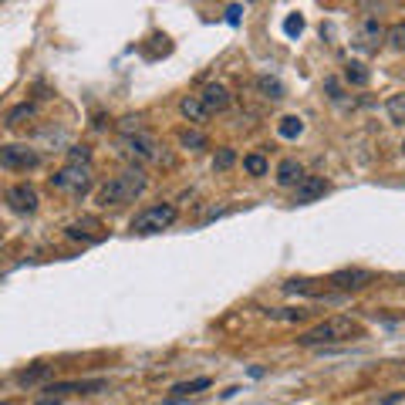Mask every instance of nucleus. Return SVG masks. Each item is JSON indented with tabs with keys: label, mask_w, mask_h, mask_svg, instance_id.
<instances>
[{
	"label": "nucleus",
	"mask_w": 405,
	"mask_h": 405,
	"mask_svg": "<svg viewBox=\"0 0 405 405\" xmlns=\"http://www.w3.org/2000/svg\"><path fill=\"white\" fill-rule=\"evenodd\" d=\"M54 375V365H31V368H21L17 375H14V381L17 385H24V388H34V385H44V381Z\"/></svg>",
	"instance_id": "nucleus-15"
},
{
	"label": "nucleus",
	"mask_w": 405,
	"mask_h": 405,
	"mask_svg": "<svg viewBox=\"0 0 405 405\" xmlns=\"http://www.w3.org/2000/svg\"><path fill=\"white\" fill-rule=\"evenodd\" d=\"M149 186V176L142 166H128L119 176H112L108 182H101L98 189V206H126V203H135Z\"/></svg>",
	"instance_id": "nucleus-1"
},
{
	"label": "nucleus",
	"mask_w": 405,
	"mask_h": 405,
	"mask_svg": "<svg viewBox=\"0 0 405 405\" xmlns=\"http://www.w3.org/2000/svg\"><path fill=\"white\" fill-rule=\"evenodd\" d=\"M200 101H203V108H206L209 115H216V112H227V108H230L227 85H220V81H209V85H206V88L200 92Z\"/></svg>",
	"instance_id": "nucleus-11"
},
{
	"label": "nucleus",
	"mask_w": 405,
	"mask_h": 405,
	"mask_svg": "<svg viewBox=\"0 0 405 405\" xmlns=\"http://www.w3.org/2000/svg\"><path fill=\"white\" fill-rule=\"evenodd\" d=\"M0 405H10V402H0Z\"/></svg>",
	"instance_id": "nucleus-33"
},
{
	"label": "nucleus",
	"mask_w": 405,
	"mask_h": 405,
	"mask_svg": "<svg viewBox=\"0 0 405 405\" xmlns=\"http://www.w3.org/2000/svg\"><path fill=\"white\" fill-rule=\"evenodd\" d=\"M301 132H304L301 115H284V119L277 122V135H280V139H301Z\"/></svg>",
	"instance_id": "nucleus-21"
},
{
	"label": "nucleus",
	"mask_w": 405,
	"mask_h": 405,
	"mask_svg": "<svg viewBox=\"0 0 405 405\" xmlns=\"http://www.w3.org/2000/svg\"><path fill=\"white\" fill-rule=\"evenodd\" d=\"M385 41H388L395 51H405V21L388 27V31H385Z\"/></svg>",
	"instance_id": "nucleus-25"
},
{
	"label": "nucleus",
	"mask_w": 405,
	"mask_h": 405,
	"mask_svg": "<svg viewBox=\"0 0 405 405\" xmlns=\"http://www.w3.org/2000/svg\"><path fill=\"white\" fill-rule=\"evenodd\" d=\"M328 189H331L328 179H321V176H304L301 182L294 186V203H298V206H307V203L321 200V196H325Z\"/></svg>",
	"instance_id": "nucleus-10"
},
{
	"label": "nucleus",
	"mask_w": 405,
	"mask_h": 405,
	"mask_svg": "<svg viewBox=\"0 0 405 405\" xmlns=\"http://www.w3.org/2000/svg\"><path fill=\"white\" fill-rule=\"evenodd\" d=\"M233 166H236V149L223 146V149L213 155V169H216V173H227V169H233Z\"/></svg>",
	"instance_id": "nucleus-23"
},
{
	"label": "nucleus",
	"mask_w": 405,
	"mask_h": 405,
	"mask_svg": "<svg viewBox=\"0 0 405 405\" xmlns=\"http://www.w3.org/2000/svg\"><path fill=\"white\" fill-rule=\"evenodd\" d=\"M385 112H388V119L395 126H405V95H392V98L385 101Z\"/></svg>",
	"instance_id": "nucleus-22"
},
{
	"label": "nucleus",
	"mask_w": 405,
	"mask_h": 405,
	"mask_svg": "<svg viewBox=\"0 0 405 405\" xmlns=\"http://www.w3.org/2000/svg\"><path fill=\"white\" fill-rule=\"evenodd\" d=\"M119 132H122V139H126V135H139V132H146V128H142V119H139V115H135V119L128 115V119L119 122Z\"/></svg>",
	"instance_id": "nucleus-27"
},
{
	"label": "nucleus",
	"mask_w": 405,
	"mask_h": 405,
	"mask_svg": "<svg viewBox=\"0 0 405 405\" xmlns=\"http://www.w3.org/2000/svg\"><path fill=\"white\" fill-rule=\"evenodd\" d=\"M179 209L173 203H155L149 209H142L135 220H132V233L135 236H152V233H162V230H169L176 223Z\"/></svg>",
	"instance_id": "nucleus-4"
},
{
	"label": "nucleus",
	"mask_w": 405,
	"mask_h": 405,
	"mask_svg": "<svg viewBox=\"0 0 405 405\" xmlns=\"http://www.w3.org/2000/svg\"><path fill=\"white\" fill-rule=\"evenodd\" d=\"M88 159H92L88 146H71V149H68V162H88Z\"/></svg>",
	"instance_id": "nucleus-29"
},
{
	"label": "nucleus",
	"mask_w": 405,
	"mask_h": 405,
	"mask_svg": "<svg viewBox=\"0 0 405 405\" xmlns=\"http://www.w3.org/2000/svg\"><path fill=\"white\" fill-rule=\"evenodd\" d=\"M64 236L68 240H81V243H92V240L101 236V220L98 216H81V220L64 227Z\"/></svg>",
	"instance_id": "nucleus-12"
},
{
	"label": "nucleus",
	"mask_w": 405,
	"mask_h": 405,
	"mask_svg": "<svg viewBox=\"0 0 405 405\" xmlns=\"http://www.w3.org/2000/svg\"><path fill=\"white\" fill-rule=\"evenodd\" d=\"M381 41H385V27H381L375 17H365L361 27H358V44H361V48H368V51H375Z\"/></svg>",
	"instance_id": "nucleus-14"
},
{
	"label": "nucleus",
	"mask_w": 405,
	"mask_h": 405,
	"mask_svg": "<svg viewBox=\"0 0 405 405\" xmlns=\"http://www.w3.org/2000/svg\"><path fill=\"white\" fill-rule=\"evenodd\" d=\"M345 81L354 85V88H365V85L372 81V71H368L361 61H348V64H345Z\"/></svg>",
	"instance_id": "nucleus-20"
},
{
	"label": "nucleus",
	"mask_w": 405,
	"mask_h": 405,
	"mask_svg": "<svg viewBox=\"0 0 405 405\" xmlns=\"http://www.w3.org/2000/svg\"><path fill=\"white\" fill-rule=\"evenodd\" d=\"M34 115H37V105H34V101H21L17 108H10V112H7L3 126H10V128H14V126H24V122H31Z\"/></svg>",
	"instance_id": "nucleus-18"
},
{
	"label": "nucleus",
	"mask_w": 405,
	"mask_h": 405,
	"mask_svg": "<svg viewBox=\"0 0 405 405\" xmlns=\"http://www.w3.org/2000/svg\"><path fill=\"white\" fill-rule=\"evenodd\" d=\"M37 166H41V155H37V149L21 146V142H14V146H0V169H10V173H27V169H37Z\"/></svg>",
	"instance_id": "nucleus-6"
},
{
	"label": "nucleus",
	"mask_w": 405,
	"mask_h": 405,
	"mask_svg": "<svg viewBox=\"0 0 405 405\" xmlns=\"http://www.w3.org/2000/svg\"><path fill=\"white\" fill-rule=\"evenodd\" d=\"M257 92H260L264 98H270V101L284 98V85H280L277 75H260V78H257Z\"/></svg>",
	"instance_id": "nucleus-19"
},
{
	"label": "nucleus",
	"mask_w": 405,
	"mask_h": 405,
	"mask_svg": "<svg viewBox=\"0 0 405 405\" xmlns=\"http://www.w3.org/2000/svg\"><path fill=\"white\" fill-rule=\"evenodd\" d=\"M37 203H41V196H37V189H34L31 182H14V186L7 189V206H10L14 213H34Z\"/></svg>",
	"instance_id": "nucleus-9"
},
{
	"label": "nucleus",
	"mask_w": 405,
	"mask_h": 405,
	"mask_svg": "<svg viewBox=\"0 0 405 405\" xmlns=\"http://www.w3.org/2000/svg\"><path fill=\"white\" fill-rule=\"evenodd\" d=\"M105 388H108V381H105V379L51 381V385H44V392H48L51 399H61V395H75V392H81V395H95V392H105Z\"/></svg>",
	"instance_id": "nucleus-8"
},
{
	"label": "nucleus",
	"mask_w": 405,
	"mask_h": 405,
	"mask_svg": "<svg viewBox=\"0 0 405 405\" xmlns=\"http://www.w3.org/2000/svg\"><path fill=\"white\" fill-rule=\"evenodd\" d=\"M243 169L250 173V176H267V159L260 155V152H250V155H243Z\"/></svg>",
	"instance_id": "nucleus-24"
},
{
	"label": "nucleus",
	"mask_w": 405,
	"mask_h": 405,
	"mask_svg": "<svg viewBox=\"0 0 405 405\" xmlns=\"http://www.w3.org/2000/svg\"><path fill=\"white\" fill-rule=\"evenodd\" d=\"M179 142H182V146H186V149H206V135H203V132H182V135H179Z\"/></svg>",
	"instance_id": "nucleus-26"
},
{
	"label": "nucleus",
	"mask_w": 405,
	"mask_h": 405,
	"mask_svg": "<svg viewBox=\"0 0 405 405\" xmlns=\"http://www.w3.org/2000/svg\"><path fill=\"white\" fill-rule=\"evenodd\" d=\"M274 179H277V186H298L304 179V169L298 159H284L277 166V173H274Z\"/></svg>",
	"instance_id": "nucleus-16"
},
{
	"label": "nucleus",
	"mask_w": 405,
	"mask_h": 405,
	"mask_svg": "<svg viewBox=\"0 0 405 405\" xmlns=\"http://www.w3.org/2000/svg\"><path fill=\"white\" fill-rule=\"evenodd\" d=\"M209 385H213V379H206V375H200V379L176 381V385L169 388V405H173V402H182V399H189V395H200V392H206Z\"/></svg>",
	"instance_id": "nucleus-13"
},
{
	"label": "nucleus",
	"mask_w": 405,
	"mask_h": 405,
	"mask_svg": "<svg viewBox=\"0 0 405 405\" xmlns=\"http://www.w3.org/2000/svg\"><path fill=\"white\" fill-rule=\"evenodd\" d=\"M34 405H58V399H51V395H48V399H37Z\"/></svg>",
	"instance_id": "nucleus-32"
},
{
	"label": "nucleus",
	"mask_w": 405,
	"mask_h": 405,
	"mask_svg": "<svg viewBox=\"0 0 405 405\" xmlns=\"http://www.w3.org/2000/svg\"><path fill=\"white\" fill-rule=\"evenodd\" d=\"M119 146H122V152L132 159V166H146V162H159V159H162V146H159V139L149 135V132L126 135Z\"/></svg>",
	"instance_id": "nucleus-5"
},
{
	"label": "nucleus",
	"mask_w": 405,
	"mask_h": 405,
	"mask_svg": "<svg viewBox=\"0 0 405 405\" xmlns=\"http://www.w3.org/2000/svg\"><path fill=\"white\" fill-rule=\"evenodd\" d=\"M368 284H375V274L372 270H361V267H345V270H334L328 277V287L331 291H361V287H368Z\"/></svg>",
	"instance_id": "nucleus-7"
},
{
	"label": "nucleus",
	"mask_w": 405,
	"mask_h": 405,
	"mask_svg": "<svg viewBox=\"0 0 405 405\" xmlns=\"http://www.w3.org/2000/svg\"><path fill=\"white\" fill-rule=\"evenodd\" d=\"M95 182V173H92V162H64L54 176H51V189L54 193H64L71 200H81Z\"/></svg>",
	"instance_id": "nucleus-3"
},
{
	"label": "nucleus",
	"mask_w": 405,
	"mask_h": 405,
	"mask_svg": "<svg viewBox=\"0 0 405 405\" xmlns=\"http://www.w3.org/2000/svg\"><path fill=\"white\" fill-rule=\"evenodd\" d=\"M325 92H328L331 101H341V88H338V81H334V78H325Z\"/></svg>",
	"instance_id": "nucleus-30"
},
{
	"label": "nucleus",
	"mask_w": 405,
	"mask_h": 405,
	"mask_svg": "<svg viewBox=\"0 0 405 405\" xmlns=\"http://www.w3.org/2000/svg\"><path fill=\"white\" fill-rule=\"evenodd\" d=\"M301 31H304V17H301V14H291V17L284 21V34H287V37H298Z\"/></svg>",
	"instance_id": "nucleus-28"
},
{
	"label": "nucleus",
	"mask_w": 405,
	"mask_h": 405,
	"mask_svg": "<svg viewBox=\"0 0 405 405\" xmlns=\"http://www.w3.org/2000/svg\"><path fill=\"white\" fill-rule=\"evenodd\" d=\"M240 14H243V7H240V3H230L227 7V21L230 24H240Z\"/></svg>",
	"instance_id": "nucleus-31"
},
{
	"label": "nucleus",
	"mask_w": 405,
	"mask_h": 405,
	"mask_svg": "<svg viewBox=\"0 0 405 405\" xmlns=\"http://www.w3.org/2000/svg\"><path fill=\"white\" fill-rule=\"evenodd\" d=\"M179 112H182V119H189V122H196V126H203V122L209 119V112L203 108L200 95H186V98L179 101Z\"/></svg>",
	"instance_id": "nucleus-17"
},
{
	"label": "nucleus",
	"mask_w": 405,
	"mask_h": 405,
	"mask_svg": "<svg viewBox=\"0 0 405 405\" xmlns=\"http://www.w3.org/2000/svg\"><path fill=\"white\" fill-rule=\"evenodd\" d=\"M358 334H361L358 321H352V318H328V321H321V325L304 331L301 338H298V345L318 348V345H334V341H352Z\"/></svg>",
	"instance_id": "nucleus-2"
}]
</instances>
